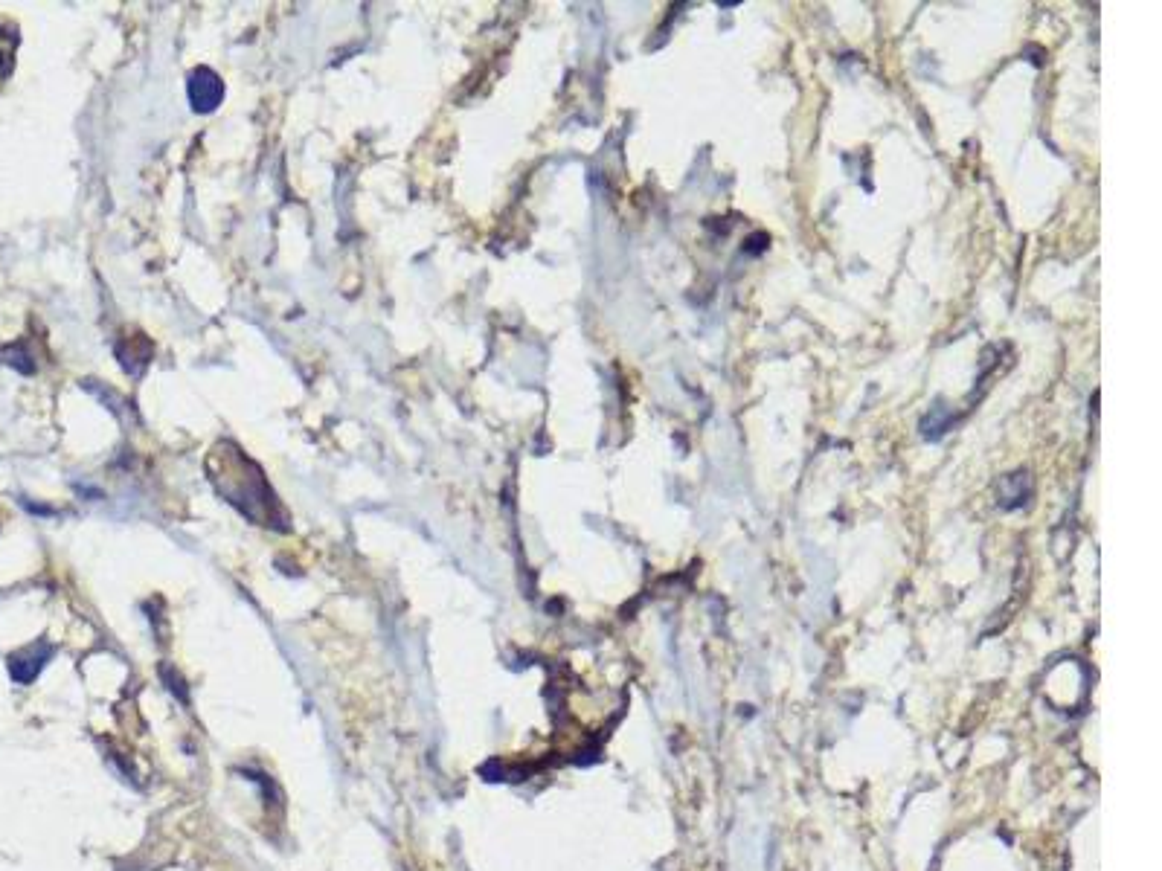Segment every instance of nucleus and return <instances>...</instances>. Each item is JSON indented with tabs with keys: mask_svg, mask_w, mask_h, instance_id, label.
Here are the masks:
<instances>
[{
	"mask_svg": "<svg viewBox=\"0 0 1162 871\" xmlns=\"http://www.w3.org/2000/svg\"><path fill=\"white\" fill-rule=\"evenodd\" d=\"M0 358H6L3 363H9V366H18L21 372H32V363H27L30 358L24 355V349H21V346H9L6 352H0Z\"/></svg>",
	"mask_w": 1162,
	"mask_h": 871,
	"instance_id": "3",
	"label": "nucleus"
},
{
	"mask_svg": "<svg viewBox=\"0 0 1162 871\" xmlns=\"http://www.w3.org/2000/svg\"><path fill=\"white\" fill-rule=\"evenodd\" d=\"M224 99V82L215 76L210 67H198L192 76H189V102L198 114H210L215 111V105H221Z\"/></svg>",
	"mask_w": 1162,
	"mask_h": 871,
	"instance_id": "1",
	"label": "nucleus"
},
{
	"mask_svg": "<svg viewBox=\"0 0 1162 871\" xmlns=\"http://www.w3.org/2000/svg\"><path fill=\"white\" fill-rule=\"evenodd\" d=\"M50 657H53V645H47V642H35L30 648L12 654V657H9V674H12V680L21 683V686H30L32 680L41 674V668L47 665Z\"/></svg>",
	"mask_w": 1162,
	"mask_h": 871,
	"instance_id": "2",
	"label": "nucleus"
}]
</instances>
